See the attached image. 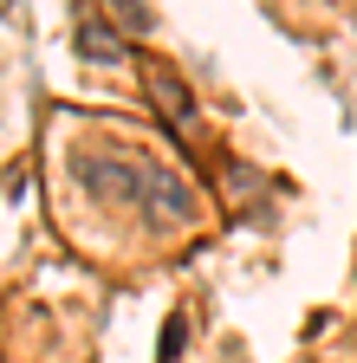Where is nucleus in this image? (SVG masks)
Segmentation results:
<instances>
[{"label": "nucleus", "mask_w": 357, "mask_h": 363, "mask_svg": "<svg viewBox=\"0 0 357 363\" xmlns=\"http://www.w3.org/2000/svg\"><path fill=\"white\" fill-rule=\"evenodd\" d=\"M78 52L98 59V65H117V59H130V39H123L104 13H84V20H78Z\"/></svg>", "instance_id": "7ed1b4c3"}, {"label": "nucleus", "mask_w": 357, "mask_h": 363, "mask_svg": "<svg viewBox=\"0 0 357 363\" xmlns=\"http://www.w3.org/2000/svg\"><path fill=\"white\" fill-rule=\"evenodd\" d=\"M137 208H150L156 220H169V227H182V220H195V189L175 169H163V162H143V201Z\"/></svg>", "instance_id": "f03ea898"}, {"label": "nucleus", "mask_w": 357, "mask_h": 363, "mask_svg": "<svg viewBox=\"0 0 357 363\" xmlns=\"http://www.w3.org/2000/svg\"><path fill=\"white\" fill-rule=\"evenodd\" d=\"M175 350H182V318H169V325H163V350H156V357L175 363Z\"/></svg>", "instance_id": "423d86ee"}, {"label": "nucleus", "mask_w": 357, "mask_h": 363, "mask_svg": "<svg viewBox=\"0 0 357 363\" xmlns=\"http://www.w3.org/2000/svg\"><path fill=\"white\" fill-rule=\"evenodd\" d=\"M111 20H117L123 33H143V26H150V7H137V0H117V7H111Z\"/></svg>", "instance_id": "39448f33"}, {"label": "nucleus", "mask_w": 357, "mask_h": 363, "mask_svg": "<svg viewBox=\"0 0 357 363\" xmlns=\"http://www.w3.org/2000/svg\"><path fill=\"white\" fill-rule=\"evenodd\" d=\"M72 169H78V189L111 201V208H137L143 201V162H130L117 150H84Z\"/></svg>", "instance_id": "f257e3e1"}, {"label": "nucleus", "mask_w": 357, "mask_h": 363, "mask_svg": "<svg viewBox=\"0 0 357 363\" xmlns=\"http://www.w3.org/2000/svg\"><path fill=\"white\" fill-rule=\"evenodd\" d=\"M150 98L163 104V117H169V123H189V117H195V98H189V84L175 78L169 65H150Z\"/></svg>", "instance_id": "20e7f679"}]
</instances>
